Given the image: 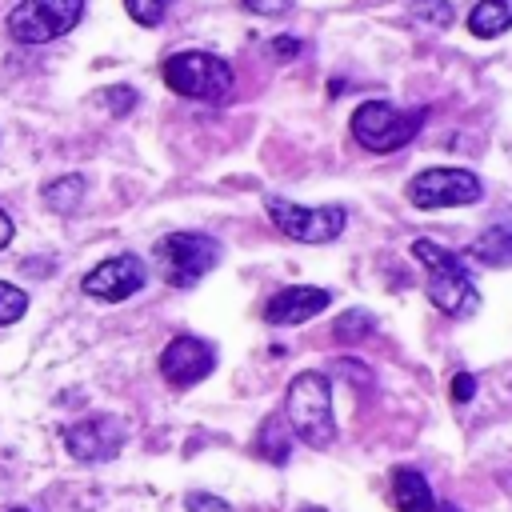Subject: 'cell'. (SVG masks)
<instances>
[{"instance_id":"obj_26","label":"cell","mask_w":512,"mask_h":512,"mask_svg":"<svg viewBox=\"0 0 512 512\" xmlns=\"http://www.w3.org/2000/svg\"><path fill=\"white\" fill-rule=\"evenodd\" d=\"M472 388H476V384H472V376H468V372H460V376L452 380V396H456L460 404H464V400L472 396Z\"/></svg>"},{"instance_id":"obj_24","label":"cell","mask_w":512,"mask_h":512,"mask_svg":"<svg viewBox=\"0 0 512 512\" xmlns=\"http://www.w3.org/2000/svg\"><path fill=\"white\" fill-rule=\"evenodd\" d=\"M248 12H260V16H284L292 8V0H240Z\"/></svg>"},{"instance_id":"obj_9","label":"cell","mask_w":512,"mask_h":512,"mask_svg":"<svg viewBox=\"0 0 512 512\" xmlns=\"http://www.w3.org/2000/svg\"><path fill=\"white\" fill-rule=\"evenodd\" d=\"M144 280H148L144 260L132 256V252H120V256L96 264V268L84 276L80 288H84V296H92V300H108V304H116V300L136 296V292L144 288Z\"/></svg>"},{"instance_id":"obj_13","label":"cell","mask_w":512,"mask_h":512,"mask_svg":"<svg viewBox=\"0 0 512 512\" xmlns=\"http://www.w3.org/2000/svg\"><path fill=\"white\" fill-rule=\"evenodd\" d=\"M392 504H396V512H436V496L416 468L392 472Z\"/></svg>"},{"instance_id":"obj_2","label":"cell","mask_w":512,"mask_h":512,"mask_svg":"<svg viewBox=\"0 0 512 512\" xmlns=\"http://www.w3.org/2000/svg\"><path fill=\"white\" fill-rule=\"evenodd\" d=\"M284 420L308 448H328L336 440L332 384L324 372H300L284 396Z\"/></svg>"},{"instance_id":"obj_11","label":"cell","mask_w":512,"mask_h":512,"mask_svg":"<svg viewBox=\"0 0 512 512\" xmlns=\"http://www.w3.org/2000/svg\"><path fill=\"white\" fill-rule=\"evenodd\" d=\"M216 368V348L200 336H176L168 340V348L160 352V376L172 388H192L200 384L208 372Z\"/></svg>"},{"instance_id":"obj_4","label":"cell","mask_w":512,"mask_h":512,"mask_svg":"<svg viewBox=\"0 0 512 512\" xmlns=\"http://www.w3.org/2000/svg\"><path fill=\"white\" fill-rule=\"evenodd\" d=\"M160 76L172 92H180L188 100H220L232 88V64L220 60L216 52H204V48L172 52L160 64Z\"/></svg>"},{"instance_id":"obj_15","label":"cell","mask_w":512,"mask_h":512,"mask_svg":"<svg viewBox=\"0 0 512 512\" xmlns=\"http://www.w3.org/2000/svg\"><path fill=\"white\" fill-rule=\"evenodd\" d=\"M288 436H292V428H288L284 412H272L260 424V432H256V452L264 460H272V464H288V452H292V440Z\"/></svg>"},{"instance_id":"obj_20","label":"cell","mask_w":512,"mask_h":512,"mask_svg":"<svg viewBox=\"0 0 512 512\" xmlns=\"http://www.w3.org/2000/svg\"><path fill=\"white\" fill-rule=\"evenodd\" d=\"M172 4H176V0H124L128 16H132L136 24H144V28H156V24L168 16Z\"/></svg>"},{"instance_id":"obj_21","label":"cell","mask_w":512,"mask_h":512,"mask_svg":"<svg viewBox=\"0 0 512 512\" xmlns=\"http://www.w3.org/2000/svg\"><path fill=\"white\" fill-rule=\"evenodd\" d=\"M412 16L432 24V28H448L452 24V4L448 0H416L412 4Z\"/></svg>"},{"instance_id":"obj_22","label":"cell","mask_w":512,"mask_h":512,"mask_svg":"<svg viewBox=\"0 0 512 512\" xmlns=\"http://www.w3.org/2000/svg\"><path fill=\"white\" fill-rule=\"evenodd\" d=\"M100 100L112 108V116H128V112L136 108V88H128V84H112L108 92H100Z\"/></svg>"},{"instance_id":"obj_3","label":"cell","mask_w":512,"mask_h":512,"mask_svg":"<svg viewBox=\"0 0 512 512\" xmlns=\"http://www.w3.org/2000/svg\"><path fill=\"white\" fill-rule=\"evenodd\" d=\"M428 108H396L388 100H364L352 112V140L368 152H396L424 128Z\"/></svg>"},{"instance_id":"obj_17","label":"cell","mask_w":512,"mask_h":512,"mask_svg":"<svg viewBox=\"0 0 512 512\" xmlns=\"http://www.w3.org/2000/svg\"><path fill=\"white\" fill-rule=\"evenodd\" d=\"M472 256L480 260V264H488V268H508L512 264V228H488V232H480L476 236V244H472Z\"/></svg>"},{"instance_id":"obj_16","label":"cell","mask_w":512,"mask_h":512,"mask_svg":"<svg viewBox=\"0 0 512 512\" xmlns=\"http://www.w3.org/2000/svg\"><path fill=\"white\" fill-rule=\"evenodd\" d=\"M84 192H88L84 176H60V180H48V184L40 188V200L48 204V212H56V216H72V212L80 208Z\"/></svg>"},{"instance_id":"obj_25","label":"cell","mask_w":512,"mask_h":512,"mask_svg":"<svg viewBox=\"0 0 512 512\" xmlns=\"http://www.w3.org/2000/svg\"><path fill=\"white\" fill-rule=\"evenodd\" d=\"M272 52H276L280 60H292V56H300V40H296V36H276V40H272Z\"/></svg>"},{"instance_id":"obj_12","label":"cell","mask_w":512,"mask_h":512,"mask_svg":"<svg viewBox=\"0 0 512 512\" xmlns=\"http://www.w3.org/2000/svg\"><path fill=\"white\" fill-rule=\"evenodd\" d=\"M328 304H332V292H328V288L288 284V288H280L276 296H268V304H264V320L276 324V328H284V324H304V320L320 316Z\"/></svg>"},{"instance_id":"obj_5","label":"cell","mask_w":512,"mask_h":512,"mask_svg":"<svg viewBox=\"0 0 512 512\" xmlns=\"http://www.w3.org/2000/svg\"><path fill=\"white\" fill-rule=\"evenodd\" d=\"M156 268L172 288H192L200 276H208L220 264V244L204 232H168L156 248Z\"/></svg>"},{"instance_id":"obj_23","label":"cell","mask_w":512,"mask_h":512,"mask_svg":"<svg viewBox=\"0 0 512 512\" xmlns=\"http://www.w3.org/2000/svg\"><path fill=\"white\" fill-rule=\"evenodd\" d=\"M188 512H232V504L212 496V492H192L188 496Z\"/></svg>"},{"instance_id":"obj_7","label":"cell","mask_w":512,"mask_h":512,"mask_svg":"<svg viewBox=\"0 0 512 512\" xmlns=\"http://www.w3.org/2000/svg\"><path fill=\"white\" fill-rule=\"evenodd\" d=\"M84 16V0H20L8 16V32L20 44H48L72 32Z\"/></svg>"},{"instance_id":"obj_1","label":"cell","mask_w":512,"mask_h":512,"mask_svg":"<svg viewBox=\"0 0 512 512\" xmlns=\"http://www.w3.org/2000/svg\"><path fill=\"white\" fill-rule=\"evenodd\" d=\"M412 256L424 268V292H428V300L444 316L464 320V316H472L480 308V288L472 284V276H468V268L460 264L456 252H448L444 244H436L428 236H416L412 240Z\"/></svg>"},{"instance_id":"obj_10","label":"cell","mask_w":512,"mask_h":512,"mask_svg":"<svg viewBox=\"0 0 512 512\" xmlns=\"http://www.w3.org/2000/svg\"><path fill=\"white\" fill-rule=\"evenodd\" d=\"M64 448L80 464H100L112 460L124 448V424L116 416H84L64 428Z\"/></svg>"},{"instance_id":"obj_18","label":"cell","mask_w":512,"mask_h":512,"mask_svg":"<svg viewBox=\"0 0 512 512\" xmlns=\"http://www.w3.org/2000/svg\"><path fill=\"white\" fill-rule=\"evenodd\" d=\"M332 332H336V340H364V336H372V332H376V316H372V312H364V308H352V312L336 316Z\"/></svg>"},{"instance_id":"obj_8","label":"cell","mask_w":512,"mask_h":512,"mask_svg":"<svg viewBox=\"0 0 512 512\" xmlns=\"http://www.w3.org/2000/svg\"><path fill=\"white\" fill-rule=\"evenodd\" d=\"M484 196V184L468 168H424L408 184V200L416 208H456V204H476Z\"/></svg>"},{"instance_id":"obj_29","label":"cell","mask_w":512,"mask_h":512,"mask_svg":"<svg viewBox=\"0 0 512 512\" xmlns=\"http://www.w3.org/2000/svg\"><path fill=\"white\" fill-rule=\"evenodd\" d=\"M12 512H28V508H12Z\"/></svg>"},{"instance_id":"obj_6","label":"cell","mask_w":512,"mask_h":512,"mask_svg":"<svg viewBox=\"0 0 512 512\" xmlns=\"http://www.w3.org/2000/svg\"><path fill=\"white\" fill-rule=\"evenodd\" d=\"M264 208H268V220L276 224V232H284L296 244H332L348 224L344 204L308 208V204H296V200H284V196H268Z\"/></svg>"},{"instance_id":"obj_14","label":"cell","mask_w":512,"mask_h":512,"mask_svg":"<svg viewBox=\"0 0 512 512\" xmlns=\"http://www.w3.org/2000/svg\"><path fill=\"white\" fill-rule=\"evenodd\" d=\"M508 28H512V0H480L468 12V32L480 40H496Z\"/></svg>"},{"instance_id":"obj_28","label":"cell","mask_w":512,"mask_h":512,"mask_svg":"<svg viewBox=\"0 0 512 512\" xmlns=\"http://www.w3.org/2000/svg\"><path fill=\"white\" fill-rule=\"evenodd\" d=\"M300 512H324V508H312V504H308V508H300Z\"/></svg>"},{"instance_id":"obj_27","label":"cell","mask_w":512,"mask_h":512,"mask_svg":"<svg viewBox=\"0 0 512 512\" xmlns=\"http://www.w3.org/2000/svg\"><path fill=\"white\" fill-rule=\"evenodd\" d=\"M12 232H16V228H12V216H8L4 208H0V248H4L8 240H12Z\"/></svg>"},{"instance_id":"obj_19","label":"cell","mask_w":512,"mask_h":512,"mask_svg":"<svg viewBox=\"0 0 512 512\" xmlns=\"http://www.w3.org/2000/svg\"><path fill=\"white\" fill-rule=\"evenodd\" d=\"M24 312H28V292L16 288V284H8V280H0V328L4 324H16Z\"/></svg>"}]
</instances>
